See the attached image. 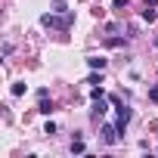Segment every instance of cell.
<instances>
[{
	"mask_svg": "<svg viewBox=\"0 0 158 158\" xmlns=\"http://www.w3.org/2000/svg\"><path fill=\"white\" fill-rule=\"evenodd\" d=\"M40 22H44L47 28H59V31H68V28H71V16H62V19H56L53 13H47V16H40Z\"/></svg>",
	"mask_w": 158,
	"mask_h": 158,
	"instance_id": "cell-1",
	"label": "cell"
},
{
	"mask_svg": "<svg viewBox=\"0 0 158 158\" xmlns=\"http://www.w3.org/2000/svg\"><path fill=\"white\" fill-rule=\"evenodd\" d=\"M118 133H121V130H118V124H115V127H112V124H106V127H102V143H106V146H115V143H118Z\"/></svg>",
	"mask_w": 158,
	"mask_h": 158,
	"instance_id": "cell-2",
	"label": "cell"
},
{
	"mask_svg": "<svg viewBox=\"0 0 158 158\" xmlns=\"http://www.w3.org/2000/svg\"><path fill=\"white\" fill-rule=\"evenodd\" d=\"M102 112H109V109H106V99L96 96V99H93V115H102Z\"/></svg>",
	"mask_w": 158,
	"mask_h": 158,
	"instance_id": "cell-3",
	"label": "cell"
},
{
	"mask_svg": "<svg viewBox=\"0 0 158 158\" xmlns=\"http://www.w3.org/2000/svg\"><path fill=\"white\" fill-rule=\"evenodd\" d=\"M87 65H90V68H99V71H102V68H106V59H99V56H90V59H87Z\"/></svg>",
	"mask_w": 158,
	"mask_h": 158,
	"instance_id": "cell-4",
	"label": "cell"
},
{
	"mask_svg": "<svg viewBox=\"0 0 158 158\" xmlns=\"http://www.w3.org/2000/svg\"><path fill=\"white\" fill-rule=\"evenodd\" d=\"M143 19H146V22H155V19H158V13H155L152 6H146V10H143Z\"/></svg>",
	"mask_w": 158,
	"mask_h": 158,
	"instance_id": "cell-5",
	"label": "cell"
},
{
	"mask_svg": "<svg viewBox=\"0 0 158 158\" xmlns=\"http://www.w3.org/2000/svg\"><path fill=\"white\" fill-rule=\"evenodd\" d=\"M37 109H40V112H44V115H50V112H53V106H50V102H47V96H40V106H37Z\"/></svg>",
	"mask_w": 158,
	"mask_h": 158,
	"instance_id": "cell-6",
	"label": "cell"
},
{
	"mask_svg": "<svg viewBox=\"0 0 158 158\" xmlns=\"http://www.w3.org/2000/svg\"><path fill=\"white\" fill-rule=\"evenodd\" d=\"M25 93V84H13V96H22Z\"/></svg>",
	"mask_w": 158,
	"mask_h": 158,
	"instance_id": "cell-7",
	"label": "cell"
},
{
	"mask_svg": "<svg viewBox=\"0 0 158 158\" xmlns=\"http://www.w3.org/2000/svg\"><path fill=\"white\" fill-rule=\"evenodd\" d=\"M149 99H152V102H158V84H155V87H149Z\"/></svg>",
	"mask_w": 158,
	"mask_h": 158,
	"instance_id": "cell-8",
	"label": "cell"
},
{
	"mask_svg": "<svg viewBox=\"0 0 158 158\" xmlns=\"http://www.w3.org/2000/svg\"><path fill=\"white\" fill-rule=\"evenodd\" d=\"M112 3H115V6L121 10V6H127V0H112Z\"/></svg>",
	"mask_w": 158,
	"mask_h": 158,
	"instance_id": "cell-9",
	"label": "cell"
},
{
	"mask_svg": "<svg viewBox=\"0 0 158 158\" xmlns=\"http://www.w3.org/2000/svg\"><path fill=\"white\" fill-rule=\"evenodd\" d=\"M146 6H155V0H146Z\"/></svg>",
	"mask_w": 158,
	"mask_h": 158,
	"instance_id": "cell-10",
	"label": "cell"
},
{
	"mask_svg": "<svg viewBox=\"0 0 158 158\" xmlns=\"http://www.w3.org/2000/svg\"><path fill=\"white\" fill-rule=\"evenodd\" d=\"M155 47H158V37H155Z\"/></svg>",
	"mask_w": 158,
	"mask_h": 158,
	"instance_id": "cell-11",
	"label": "cell"
}]
</instances>
